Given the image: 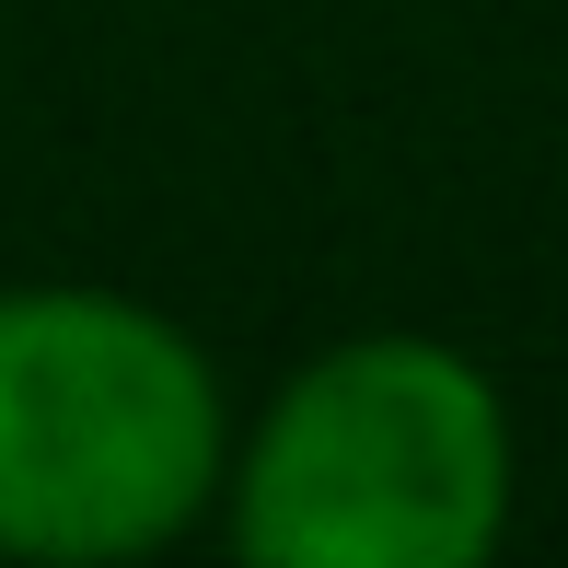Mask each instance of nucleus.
I'll list each match as a JSON object with an SVG mask.
<instances>
[{
	"label": "nucleus",
	"instance_id": "1",
	"mask_svg": "<svg viewBox=\"0 0 568 568\" xmlns=\"http://www.w3.org/2000/svg\"><path fill=\"white\" fill-rule=\"evenodd\" d=\"M510 523L499 383L442 337H348L278 383L232 464V546L267 568H476Z\"/></svg>",
	"mask_w": 568,
	"mask_h": 568
},
{
	"label": "nucleus",
	"instance_id": "2",
	"mask_svg": "<svg viewBox=\"0 0 568 568\" xmlns=\"http://www.w3.org/2000/svg\"><path fill=\"white\" fill-rule=\"evenodd\" d=\"M221 487V383L116 291H0V557H151Z\"/></svg>",
	"mask_w": 568,
	"mask_h": 568
}]
</instances>
